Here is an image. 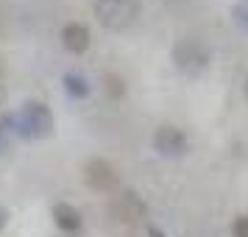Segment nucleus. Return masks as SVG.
<instances>
[{"label": "nucleus", "instance_id": "nucleus-1", "mask_svg": "<svg viewBox=\"0 0 248 237\" xmlns=\"http://www.w3.org/2000/svg\"><path fill=\"white\" fill-rule=\"evenodd\" d=\"M92 12L106 31H125L140 17V0H95Z\"/></svg>", "mask_w": 248, "mask_h": 237}, {"label": "nucleus", "instance_id": "nucleus-2", "mask_svg": "<svg viewBox=\"0 0 248 237\" xmlns=\"http://www.w3.org/2000/svg\"><path fill=\"white\" fill-rule=\"evenodd\" d=\"M209 59H212V53L198 39H181L173 47V64L184 76H201L209 67Z\"/></svg>", "mask_w": 248, "mask_h": 237}, {"label": "nucleus", "instance_id": "nucleus-3", "mask_svg": "<svg viewBox=\"0 0 248 237\" xmlns=\"http://www.w3.org/2000/svg\"><path fill=\"white\" fill-rule=\"evenodd\" d=\"M84 181L98 192H112V190H117L120 176H117V168L112 162H106L101 157H92L84 162Z\"/></svg>", "mask_w": 248, "mask_h": 237}, {"label": "nucleus", "instance_id": "nucleus-4", "mask_svg": "<svg viewBox=\"0 0 248 237\" xmlns=\"http://www.w3.org/2000/svg\"><path fill=\"white\" fill-rule=\"evenodd\" d=\"M53 131V114L47 106L28 101L20 112V134L25 137H45Z\"/></svg>", "mask_w": 248, "mask_h": 237}, {"label": "nucleus", "instance_id": "nucleus-5", "mask_svg": "<svg viewBox=\"0 0 248 237\" xmlns=\"http://www.w3.org/2000/svg\"><path fill=\"white\" fill-rule=\"evenodd\" d=\"M154 148H156L162 157H181V154H187V137L181 128L176 126H159L156 131H154Z\"/></svg>", "mask_w": 248, "mask_h": 237}, {"label": "nucleus", "instance_id": "nucleus-6", "mask_svg": "<svg viewBox=\"0 0 248 237\" xmlns=\"http://www.w3.org/2000/svg\"><path fill=\"white\" fill-rule=\"evenodd\" d=\"M90 28L81 23H67L64 28H62V45H64V50L67 53H73V56H81V53H87L90 50Z\"/></svg>", "mask_w": 248, "mask_h": 237}, {"label": "nucleus", "instance_id": "nucleus-7", "mask_svg": "<svg viewBox=\"0 0 248 237\" xmlns=\"http://www.w3.org/2000/svg\"><path fill=\"white\" fill-rule=\"evenodd\" d=\"M53 221L62 232H78L81 229V215L73 204H56L53 206Z\"/></svg>", "mask_w": 248, "mask_h": 237}, {"label": "nucleus", "instance_id": "nucleus-8", "mask_svg": "<svg viewBox=\"0 0 248 237\" xmlns=\"http://www.w3.org/2000/svg\"><path fill=\"white\" fill-rule=\"evenodd\" d=\"M232 235L234 237H248V215H237L232 223Z\"/></svg>", "mask_w": 248, "mask_h": 237}, {"label": "nucleus", "instance_id": "nucleus-9", "mask_svg": "<svg viewBox=\"0 0 248 237\" xmlns=\"http://www.w3.org/2000/svg\"><path fill=\"white\" fill-rule=\"evenodd\" d=\"M64 84H67V90L73 92V95H87V87H84V81L78 79V76H67V79H64Z\"/></svg>", "mask_w": 248, "mask_h": 237}, {"label": "nucleus", "instance_id": "nucleus-10", "mask_svg": "<svg viewBox=\"0 0 248 237\" xmlns=\"http://www.w3.org/2000/svg\"><path fill=\"white\" fill-rule=\"evenodd\" d=\"M106 90H109V95H123V81L117 79V76H106Z\"/></svg>", "mask_w": 248, "mask_h": 237}, {"label": "nucleus", "instance_id": "nucleus-11", "mask_svg": "<svg viewBox=\"0 0 248 237\" xmlns=\"http://www.w3.org/2000/svg\"><path fill=\"white\" fill-rule=\"evenodd\" d=\"M9 218H12V215H9V209H6V206H0V232L9 226Z\"/></svg>", "mask_w": 248, "mask_h": 237}, {"label": "nucleus", "instance_id": "nucleus-12", "mask_svg": "<svg viewBox=\"0 0 248 237\" xmlns=\"http://www.w3.org/2000/svg\"><path fill=\"white\" fill-rule=\"evenodd\" d=\"M246 98H248V79H246Z\"/></svg>", "mask_w": 248, "mask_h": 237}]
</instances>
